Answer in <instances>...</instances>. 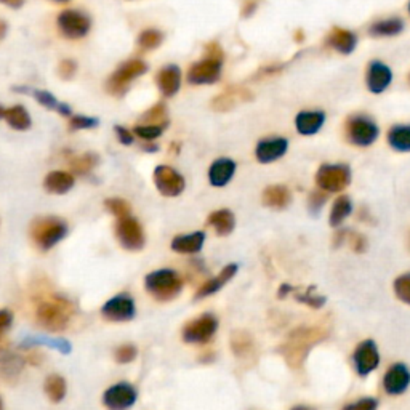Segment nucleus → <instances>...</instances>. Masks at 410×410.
I'll use <instances>...</instances> for the list:
<instances>
[{
  "label": "nucleus",
  "instance_id": "f704fd0d",
  "mask_svg": "<svg viewBox=\"0 0 410 410\" xmlns=\"http://www.w3.org/2000/svg\"><path fill=\"white\" fill-rule=\"evenodd\" d=\"M167 125H168V122H166V124H144V125H138V127H135L134 134L140 136L141 140L154 141L156 138H159V136L163 134V129H166Z\"/></svg>",
  "mask_w": 410,
  "mask_h": 410
},
{
  "label": "nucleus",
  "instance_id": "603ef678",
  "mask_svg": "<svg viewBox=\"0 0 410 410\" xmlns=\"http://www.w3.org/2000/svg\"><path fill=\"white\" fill-rule=\"evenodd\" d=\"M255 7H257V5L254 2H247V4H245V10H247V11H245V14H242V15L249 16V11H250V15H252L255 11Z\"/></svg>",
  "mask_w": 410,
  "mask_h": 410
},
{
  "label": "nucleus",
  "instance_id": "4be33fe9",
  "mask_svg": "<svg viewBox=\"0 0 410 410\" xmlns=\"http://www.w3.org/2000/svg\"><path fill=\"white\" fill-rule=\"evenodd\" d=\"M236 162L230 157H220L209 168V183L213 188H225L234 178Z\"/></svg>",
  "mask_w": 410,
  "mask_h": 410
},
{
  "label": "nucleus",
  "instance_id": "052dcab7",
  "mask_svg": "<svg viewBox=\"0 0 410 410\" xmlns=\"http://www.w3.org/2000/svg\"><path fill=\"white\" fill-rule=\"evenodd\" d=\"M409 80H410V75H409Z\"/></svg>",
  "mask_w": 410,
  "mask_h": 410
},
{
  "label": "nucleus",
  "instance_id": "5701e85b",
  "mask_svg": "<svg viewBox=\"0 0 410 410\" xmlns=\"http://www.w3.org/2000/svg\"><path fill=\"white\" fill-rule=\"evenodd\" d=\"M205 244V232L204 231H194L189 234H180L173 237L172 250L176 254L183 255H194L199 254Z\"/></svg>",
  "mask_w": 410,
  "mask_h": 410
},
{
  "label": "nucleus",
  "instance_id": "a19ab883",
  "mask_svg": "<svg viewBox=\"0 0 410 410\" xmlns=\"http://www.w3.org/2000/svg\"><path fill=\"white\" fill-rule=\"evenodd\" d=\"M99 121L97 117H87V116H75L69 121V130L77 131V130H87L98 127Z\"/></svg>",
  "mask_w": 410,
  "mask_h": 410
},
{
  "label": "nucleus",
  "instance_id": "7ed1b4c3",
  "mask_svg": "<svg viewBox=\"0 0 410 410\" xmlns=\"http://www.w3.org/2000/svg\"><path fill=\"white\" fill-rule=\"evenodd\" d=\"M72 305L58 295H50L39 301L36 308V318L48 332H63L71 323Z\"/></svg>",
  "mask_w": 410,
  "mask_h": 410
},
{
  "label": "nucleus",
  "instance_id": "6e6d98bb",
  "mask_svg": "<svg viewBox=\"0 0 410 410\" xmlns=\"http://www.w3.org/2000/svg\"><path fill=\"white\" fill-rule=\"evenodd\" d=\"M5 116V109L2 108V106H0V119H2Z\"/></svg>",
  "mask_w": 410,
  "mask_h": 410
},
{
  "label": "nucleus",
  "instance_id": "f03ea898",
  "mask_svg": "<svg viewBox=\"0 0 410 410\" xmlns=\"http://www.w3.org/2000/svg\"><path fill=\"white\" fill-rule=\"evenodd\" d=\"M225 53L217 42L207 43L202 60L195 61L188 71L186 79L191 85H212L222 79Z\"/></svg>",
  "mask_w": 410,
  "mask_h": 410
},
{
  "label": "nucleus",
  "instance_id": "e433bc0d",
  "mask_svg": "<svg viewBox=\"0 0 410 410\" xmlns=\"http://www.w3.org/2000/svg\"><path fill=\"white\" fill-rule=\"evenodd\" d=\"M98 163V157L95 156V154H90V153H87L84 156H80V157H75V159H72L71 162V168L74 170L75 173H79V175H85L90 172V170L97 166Z\"/></svg>",
  "mask_w": 410,
  "mask_h": 410
},
{
  "label": "nucleus",
  "instance_id": "cd10ccee",
  "mask_svg": "<svg viewBox=\"0 0 410 410\" xmlns=\"http://www.w3.org/2000/svg\"><path fill=\"white\" fill-rule=\"evenodd\" d=\"M388 144L397 153H410V124H396L388 130Z\"/></svg>",
  "mask_w": 410,
  "mask_h": 410
},
{
  "label": "nucleus",
  "instance_id": "393cba45",
  "mask_svg": "<svg viewBox=\"0 0 410 410\" xmlns=\"http://www.w3.org/2000/svg\"><path fill=\"white\" fill-rule=\"evenodd\" d=\"M261 202L269 209L282 210L292 202V193L284 185H271L261 194Z\"/></svg>",
  "mask_w": 410,
  "mask_h": 410
},
{
  "label": "nucleus",
  "instance_id": "37998d69",
  "mask_svg": "<svg viewBox=\"0 0 410 410\" xmlns=\"http://www.w3.org/2000/svg\"><path fill=\"white\" fill-rule=\"evenodd\" d=\"M138 355L135 345H121L114 352V357L119 364H129L134 361Z\"/></svg>",
  "mask_w": 410,
  "mask_h": 410
},
{
  "label": "nucleus",
  "instance_id": "9d476101",
  "mask_svg": "<svg viewBox=\"0 0 410 410\" xmlns=\"http://www.w3.org/2000/svg\"><path fill=\"white\" fill-rule=\"evenodd\" d=\"M116 236L122 247L131 252L141 250L144 247V242H146L143 226L136 218L130 215L119 218V222L116 223Z\"/></svg>",
  "mask_w": 410,
  "mask_h": 410
},
{
  "label": "nucleus",
  "instance_id": "13d9d810",
  "mask_svg": "<svg viewBox=\"0 0 410 410\" xmlns=\"http://www.w3.org/2000/svg\"><path fill=\"white\" fill-rule=\"evenodd\" d=\"M407 10H409V15H410V0H409V5H407Z\"/></svg>",
  "mask_w": 410,
  "mask_h": 410
},
{
  "label": "nucleus",
  "instance_id": "c756f323",
  "mask_svg": "<svg viewBox=\"0 0 410 410\" xmlns=\"http://www.w3.org/2000/svg\"><path fill=\"white\" fill-rule=\"evenodd\" d=\"M351 213H352L351 199L348 195H340V198H337L335 202H333L329 222L333 228H338V226H342L345 223L346 218L351 217Z\"/></svg>",
  "mask_w": 410,
  "mask_h": 410
},
{
  "label": "nucleus",
  "instance_id": "c9c22d12",
  "mask_svg": "<svg viewBox=\"0 0 410 410\" xmlns=\"http://www.w3.org/2000/svg\"><path fill=\"white\" fill-rule=\"evenodd\" d=\"M163 34L157 29H146L138 36V45L143 50H154L162 43Z\"/></svg>",
  "mask_w": 410,
  "mask_h": 410
},
{
  "label": "nucleus",
  "instance_id": "f8f14e48",
  "mask_svg": "<svg viewBox=\"0 0 410 410\" xmlns=\"http://www.w3.org/2000/svg\"><path fill=\"white\" fill-rule=\"evenodd\" d=\"M154 185L162 195L166 198H176L186 188V181L183 175L168 166H157L154 168Z\"/></svg>",
  "mask_w": 410,
  "mask_h": 410
},
{
  "label": "nucleus",
  "instance_id": "4d7b16f0",
  "mask_svg": "<svg viewBox=\"0 0 410 410\" xmlns=\"http://www.w3.org/2000/svg\"><path fill=\"white\" fill-rule=\"evenodd\" d=\"M0 410H4V402H2V397H0Z\"/></svg>",
  "mask_w": 410,
  "mask_h": 410
},
{
  "label": "nucleus",
  "instance_id": "ea45409f",
  "mask_svg": "<svg viewBox=\"0 0 410 410\" xmlns=\"http://www.w3.org/2000/svg\"><path fill=\"white\" fill-rule=\"evenodd\" d=\"M106 209H108L112 215H116L117 218H124L130 215V205L129 202H125L121 198H111L104 202Z\"/></svg>",
  "mask_w": 410,
  "mask_h": 410
},
{
  "label": "nucleus",
  "instance_id": "3c124183",
  "mask_svg": "<svg viewBox=\"0 0 410 410\" xmlns=\"http://www.w3.org/2000/svg\"><path fill=\"white\" fill-rule=\"evenodd\" d=\"M0 4L9 5V7H11V9H20V7H23L24 0H0Z\"/></svg>",
  "mask_w": 410,
  "mask_h": 410
},
{
  "label": "nucleus",
  "instance_id": "2f4dec72",
  "mask_svg": "<svg viewBox=\"0 0 410 410\" xmlns=\"http://www.w3.org/2000/svg\"><path fill=\"white\" fill-rule=\"evenodd\" d=\"M45 394L52 402H61L66 396V380L61 375H50L45 380Z\"/></svg>",
  "mask_w": 410,
  "mask_h": 410
},
{
  "label": "nucleus",
  "instance_id": "1a4fd4ad",
  "mask_svg": "<svg viewBox=\"0 0 410 410\" xmlns=\"http://www.w3.org/2000/svg\"><path fill=\"white\" fill-rule=\"evenodd\" d=\"M148 71V65L141 60H129L119 66L108 80V92L112 95H124L131 82Z\"/></svg>",
  "mask_w": 410,
  "mask_h": 410
},
{
  "label": "nucleus",
  "instance_id": "c03bdc74",
  "mask_svg": "<svg viewBox=\"0 0 410 410\" xmlns=\"http://www.w3.org/2000/svg\"><path fill=\"white\" fill-rule=\"evenodd\" d=\"M327 202V193L324 191H313L308 198V209L313 213V215H318L319 210L323 209Z\"/></svg>",
  "mask_w": 410,
  "mask_h": 410
},
{
  "label": "nucleus",
  "instance_id": "b1692460",
  "mask_svg": "<svg viewBox=\"0 0 410 410\" xmlns=\"http://www.w3.org/2000/svg\"><path fill=\"white\" fill-rule=\"evenodd\" d=\"M237 264L236 263H231L228 266H225L222 271H220V274L213 277V279L204 282V286H202L198 293H195V300H202L205 298V296H210L213 293H217L220 288L225 287L226 284H228L232 277L236 276L237 273Z\"/></svg>",
  "mask_w": 410,
  "mask_h": 410
},
{
  "label": "nucleus",
  "instance_id": "f3484780",
  "mask_svg": "<svg viewBox=\"0 0 410 410\" xmlns=\"http://www.w3.org/2000/svg\"><path fill=\"white\" fill-rule=\"evenodd\" d=\"M288 151V140L284 136H266L258 141L255 148V157L260 163H273L282 159Z\"/></svg>",
  "mask_w": 410,
  "mask_h": 410
},
{
  "label": "nucleus",
  "instance_id": "f257e3e1",
  "mask_svg": "<svg viewBox=\"0 0 410 410\" xmlns=\"http://www.w3.org/2000/svg\"><path fill=\"white\" fill-rule=\"evenodd\" d=\"M327 335H329V332L324 327H300L287 337V342L282 345L281 352L293 369H298L313 346L323 342Z\"/></svg>",
  "mask_w": 410,
  "mask_h": 410
},
{
  "label": "nucleus",
  "instance_id": "473e14b6",
  "mask_svg": "<svg viewBox=\"0 0 410 410\" xmlns=\"http://www.w3.org/2000/svg\"><path fill=\"white\" fill-rule=\"evenodd\" d=\"M34 97L42 106H45V108H48V109L58 111L61 116H69V114H71V108H69V104H65V103H61V101L56 99V97H55L53 93L45 92V90H36Z\"/></svg>",
  "mask_w": 410,
  "mask_h": 410
},
{
  "label": "nucleus",
  "instance_id": "412c9836",
  "mask_svg": "<svg viewBox=\"0 0 410 410\" xmlns=\"http://www.w3.org/2000/svg\"><path fill=\"white\" fill-rule=\"evenodd\" d=\"M156 84L163 97H175L181 87V69L176 65L163 66L156 75Z\"/></svg>",
  "mask_w": 410,
  "mask_h": 410
},
{
  "label": "nucleus",
  "instance_id": "c85d7f7f",
  "mask_svg": "<svg viewBox=\"0 0 410 410\" xmlns=\"http://www.w3.org/2000/svg\"><path fill=\"white\" fill-rule=\"evenodd\" d=\"M43 186L52 194H66L68 191H71L74 186V176L68 172L56 170V172H52L45 176Z\"/></svg>",
  "mask_w": 410,
  "mask_h": 410
},
{
  "label": "nucleus",
  "instance_id": "58836bf2",
  "mask_svg": "<svg viewBox=\"0 0 410 410\" xmlns=\"http://www.w3.org/2000/svg\"><path fill=\"white\" fill-rule=\"evenodd\" d=\"M231 345H232V351H234L236 356L249 355L250 350H252L250 337L245 335V333H242V332H236L234 335H232Z\"/></svg>",
  "mask_w": 410,
  "mask_h": 410
},
{
  "label": "nucleus",
  "instance_id": "39448f33",
  "mask_svg": "<svg viewBox=\"0 0 410 410\" xmlns=\"http://www.w3.org/2000/svg\"><path fill=\"white\" fill-rule=\"evenodd\" d=\"M345 136L350 144L357 148H369L380 136V127L369 114L356 112L345 122Z\"/></svg>",
  "mask_w": 410,
  "mask_h": 410
},
{
  "label": "nucleus",
  "instance_id": "4468645a",
  "mask_svg": "<svg viewBox=\"0 0 410 410\" xmlns=\"http://www.w3.org/2000/svg\"><path fill=\"white\" fill-rule=\"evenodd\" d=\"M138 393L130 383H116L104 391L103 404L108 410H129L136 402Z\"/></svg>",
  "mask_w": 410,
  "mask_h": 410
},
{
  "label": "nucleus",
  "instance_id": "a18cd8bd",
  "mask_svg": "<svg viewBox=\"0 0 410 410\" xmlns=\"http://www.w3.org/2000/svg\"><path fill=\"white\" fill-rule=\"evenodd\" d=\"M377 407H378V401L375 399V397H362V399L345 406L343 410H377Z\"/></svg>",
  "mask_w": 410,
  "mask_h": 410
},
{
  "label": "nucleus",
  "instance_id": "a878e982",
  "mask_svg": "<svg viewBox=\"0 0 410 410\" xmlns=\"http://www.w3.org/2000/svg\"><path fill=\"white\" fill-rule=\"evenodd\" d=\"M406 24L399 16H389L383 20H377L369 26V36L372 37H396L399 36Z\"/></svg>",
  "mask_w": 410,
  "mask_h": 410
},
{
  "label": "nucleus",
  "instance_id": "20e7f679",
  "mask_svg": "<svg viewBox=\"0 0 410 410\" xmlns=\"http://www.w3.org/2000/svg\"><path fill=\"white\" fill-rule=\"evenodd\" d=\"M144 287L157 301H170L181 293L183 279L176 271L163 268L144 277Z\"/></svg>",
  "mask_w": 410,
  "mask_h": 410
},
{
  "label": "nucleus",
  "instance_id": "49530a36",
  "mask_svg": "<svg viewBox=\"0 0 410 410\" xmlns=\"http://www.w3.org/2000/svg\"><path fill=\"white\" fill-rule=\"evenodd\" d=\"M58 71H60V75L63 79H71L72 75L75 74V71H77V65H75L72 60H63L60 63Z\"/></svg>",
  "mask_w": 410,
  "mask_h": 410
},
{
  "label": "nucleus",
  "instance_id": "de8ad7c7",
  "mask_svg": "<svg viewBox=\"0 0 410 410\" xmlns=\"http://www.w3.org/2000/svg\"><path fill=\"white\" fill-rule=\"evenodd\" d=\"M350 242H351V247L357 254H362L367 249V239H365L362 234H357V232H352L350 234Z\"/></svg>",
  "mask_w": 410,
  "mask_h": 410
},
{
  "label": "nucleus",
  "instance_id": "2eb2a0df",
  "mask_svg": "<svg viewBox=\"0 0 410 410\" xmlns=\"http://www.w3.org/2000/svg\"><path fill=\"white\" fill-rule=\"evenodd\" d=\"M352 362H355L356 372L361 377H367L374 372L378 364H380V352L374 340H364L357 345V348L352 355Z\"/></svg>",
  "mask_w": 410,
  "mask_h": 410
},
{
  "label": "nucleus",
  "instance_id": "aec40b11",
  "mask_svg": "<svg viewBox=\"0 0 410 410\" xmlns=\"http://www.w3.org/2000/svg\"><path fill=\"white\" fill-rule=\"evenodd\" d=\"M325 112L320 109L313 111H301L295 117L296 131L303 136H313L324 127L325 124Z\"/></svg>",
  "mask_w": 410,
  "mask_h": 410
},
{
  "label": "nucleus",
  "instance_id": "6e6552de",
  "mask_svg": "<svg viewBox=\"0 0 410 410\" xmlns=\"http://www.w3.org/2000/svg\"><path fill=\"white\" fill-rule=\"evenodd\" d=\"M217 329H218V319L213 316V314L205 313L183 327L181 337L186 343L205 345L215 337Z\"/></svg>",
  "mask_w": 410,
  "mask_h": 410
},
{
  "label": "nucleus",
  "instance_id": "6ab92c4d",
  "mask_svg": "<svg viewBox=\"0 0 410 410\" xmlns=\"http://www.w3.org/2000/svg\"><path fill=\"white\" fill-rule=\"evenodd\" d=\"M357 42L359 39L355 31L345 28H332L325 39L327 45L335 50L340 55H351L356 50Z\"/></svg>",
  "mask_w": 410,
  "mask_h": 410
},
{
  "label": "nucleus",
  "instance_id": "79ce46f5",
  "mask_svg": "<svg viewBox=\"0 0 410 410\" xmlns=\"http://www.w3.org/2000/svg\"><path fill=\"white\" fill-rule=\"evenodd\" d=\"M143 122H149V124H166V104L163 103H157L156 106H153L146 114L143 116L141 119Z\"/></svg>",
  "mask_w": 410,
  "mask_h": 410
},
{
  "label": "nucleus",
  "instance_id": "864d4df0",
  "mask_svg": "<svg viewBox=\"0 0 410 410\" xmlns=\"http://www.w3.org/2000/svg\"><path fill=\"white\" fill-rule=\"evenodd\" d=\"M5 34H7V23L0 20V39H4Z\"/></svg>",
  "mask_w": 410,
  "mask_h": 410
},
{
  "label": "nucleus",
  "instance_id": "9b49d317",
  "mask_svg": "<svg viewBox=\"0 0 410 410\" xmlns=\"http://www.w3.org/2000/svg\"><path fill=\"white\" fill-rule=\"evenodd\" d=\"M101 314L109 323H129L136 314L135 301L127 293L116 295L104 303Z\"/></svg>",
  "mask_w": 410,
  "mask_h": 410
},
{
  "label": "nucleus",
  "instance_id": "5fc2aeb1",
  "mask_svg": "<svg viewBox=\"0 0 410 410\" xmlns=\"http://www.w3.org/2000/svg\"><path fill=\"white\" fill-rule=\"evenodd\" d=\"M292 410H313L310 407H305V406H298V407H293Z\"/></svg>",
  "mask_w": 410,
  "mask_h": 410
},
{
  "label": "nucleus",
  "instance_id": "423d86ee",
  "mask_svg": "<svg viewBox=\"0 0 410 410\" xmlns=\"http://www.w3.org/2000/svg\"><path fill=\"white\" fill-rule=\"evenodd\" d=\"M68 234V225L58 217H42L36 220L31 226V237H33L37 249L47 252L60 244Z\"/></svg>",
  "mask_w": 410,
  "mask_h": 410
},
{
  "label": "nucleus",
  "instance_id": "7c9ffc66",
  "mask_svg": "<svg viewBox=\"0 0 410 410\" xmlns=\"http://www.w3.org/2000/svg\"><path fill=\"white\" fill-rule=\"evenodd\" d=\"M5 121L10 125L11 129L15 130H20L24 131L31 127V116L29 112L26 111V108L21 104H16V106H11V108L5 109Z\"/></svg>",
  "mask_w": 410,
  "mask_h": 410
},
{
  "label": "nucleus",
  "instance_id": "bb28decb",
  "mask_svg": "<svg viewBox=\"0 0 410 410\" xmlns=\"http://www.w3.org/2000/svg\"><path fill=\"white\" fill-rule=\"evenodd\" d=\"M207 225L212 226L218 236H230L236 226L234 213L228 209L212 212L207 218Z\"/></svg>",
  "mask_w": 410,
  "mask_h": 410
},
{
  "label": "nucleus",
  "instance_id": "4c0bfd02",
  "mask_svg": "<svg viewBox=\"0 0 410 410\" xmlns=\"http://www.w3.org/2000/svg\"><path fill=\"white\" fill-rule=\"evenodd\" d=\"M394 293L401 301L410 305V273L401 274L394 281Z\"/></svg>",
  "mask_w": 410,
  "mask_h": 410
},
{
  "label": "nucleus",
  "instance_id": "72a5a7b5",
  "mask_svg": "<svg viewBox=\"0 0 410 410\" xmlns=\"http://www.w3.org/2000/svg\"><path fill=\"white\" fill-rule=\"evenodd\" d=\"M292 293L296 300L305 303V305H308V306L314 308V310H319V308H323L325 305V296L314 293L313 287L306 288L305 292H300V290L292 288Z\"/></svg>",
  "mask_w": 410,
  "mask_h": 410
},
{
  "label": "nucleus",
  "instance_id": "ddd939ff",
  "mask_svg": "<svg viewBox=\"0 0 410 410\" xmlns=\"http://www.w3.org/2000/svg\"><path fill=\"white\" fill-rule=\"evenodd\" d=\"M58 28L68 39H82L92 28V20L79 10H65L58 16Z\"/></svg>",
  "mask_w": 410,
  "mask_h": 410
},
{
  "label": "nucleus",
  "instance_id": "09e8293b",
  "mask_svg": "<svg viewBox=\"0 0 410 410\" xmlns=\"http://www.w3.org/2000/svg\"><path fill=\"white\" fill-rule=\"evenodd\" d=\"M11 323H14V316H11V313L7 310H0V338L5 335V332H7Z\"/></svg>",
  "mask_w": 410,
  "mask_h": 410
},
{
  "label": "nucleus",
  "instance_id": "bf43d9fd",
  "mask_svg": "<svg viewBox=\"0 0 410 410\" xmlns=\"http://www.w3.org/2000/svg\"><path fill=\"white\" fill-rule=\"evenodd\" d=\"M56 2H68V0H56Z\"/></svg>",
  "mask_w": 410,
  "mask_h": 410
},
{
  "label": "nucleus",
  "instance_id": "a211bd4d",
  "mask_svg": "<svg viewBox=\"0 0 410 410\" xmlns=\"http://www.w3.org/2000/svg\"><path fill=\"white\" fill-rule=\"evenodd\" d=\"M410 384V370L406 364H393L383 377V388L391 396H399L407 391Z\"/></svg>",
  "mask_w": 410,
  "mask_h": 410
},
{
  "label": "nucleus",
  "instance_id": "8fccbe9b",
  "mask_svg": "<svg viewBox=\"0 0 410 410\" xmlns=\"http://www.w3.org/2000/svg\"><path fill=\"white\" fill-rule=\"evenodd\" d=\"M116 135L119 138V141L125 144V146H129V144L134 143V135H131V131L129 129L121 127V125H117L116 127Z\"/></svg>",
  "mask_w": 410,
  "mask_h": 410
},
{
  "label": "nucleus",
  "instance_id": "0eeeda50",
  "mask_svg": "<svg viewBox=\"0 0 410 410\" xmlns=\"http://www.w3.org/2000/svg\"><path fill=\"white\" fill-rule=\"evenodd\" d=\"M351 168L346 163H323L316 173V185L324 193H340L350 186Z\"/></svg>",
  "mask_w": 410,
  "mask_h": 410
},
{
  "label": "nucleus",
  "instance_id": "dca6fc26",
  "mask_svg": "<svg viewBox=\"0 0 410 410\" xmlns=\"http://www.w3.org/2000/svg\"><path fill=\"white\" fill-rule=\"evenodd\" d=\"M393 84V71L391 68L380 60H372L365 71V85H367L370 93L380 95L388 90V87Z\"/></svg>",
  "mask_w": 410,
  "mask_h": 410
}]
</instances>
